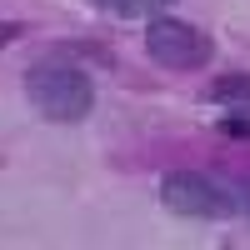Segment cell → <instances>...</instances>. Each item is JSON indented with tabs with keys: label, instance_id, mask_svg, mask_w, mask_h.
I'll return each mask as SVG.
<instances>
[{
	"label": "cell",
	"instance_id": "obj_1",
	"mask_svg": "<svg viewBox=\"0 0 250 250\" xmlns=\"http://www.w3.org/2000/svg\"><path fill=\"white\" fill-rule=\"evenodd\" d=\"M25 100L55 125H75L95 110V85L85 65H75L70 55H40L25 65Z\"/></svg>",
	"mask_w": 250,
	"mask_h": 250
},
{
	"label": "cell",
	"instance_id": "obj_2",
	"mask_svg": "<svg viewBox=\"0 0 250 250\" xmlns=\"http://www.w3.org/2000/svg\"><path fill=\"white\" fill-rule=\"evenodd\" d=\"M160 205L170 215H185V220H230L240 210V200L200 170H170L160 180Z\"/></svg>",
	"mask_w": 250,
	"mask_h": 250
},
{
	"label": "cell",
	"instance_id": "obj_3",
	"mask_svg": "<svg viewBox=\"0 0 250 250\" xmlns=\"http://www.w3.org/2000/svg\"><path fill=\"white\" fill-rule=\"evenodd\" d=\"M145 55L155 65H165V70H200V65H210L215 40L200 25L180 20V15H155L145 25Z\"/></svg>",
	"mask_w": 250,
	"mask_h": 250
},
{
	"label": "cell",
	"instance_id": "obj_4",
	"mask_svg": "<svg viewBox=\"0 0 250 250\" xmlns=\"http://www.w3.org/2000/svg\"><path fill=\"white\" fill-rule=\"evenodd\" d=\"M205 100H215L220 110H250V70L210 80V90H205Z\"/></svg>",
	"mask_w": 250,
	"mask_h": 250
},
{
	"label": "cell",
	"instance_id": "obj_5",
	"mask_svg": "<svg viewBox=\"0 0 250 250\" xmlns=\"http://www.w3.org/2000/svg\"><path fill=\"white\" fill-rule=\"evenodd\" d=\"M220 135L250 140V110H225V115H220Z\"/></svg>",
	"mask_w": 250,
	"mask_h": 250
},
{
	"label": "cell",
	"instance_id": "obj_6",
	"mask_svg": "<svg viewBox=\"0 0 250 250\" xmlns=\"http://www.w3.org/2000/svg\"><path fill=\"white\" fill-rule=\"evenodd\" d=\"M95 10H110V15H120V20H130V15H140L145 10V0H90Z\"/></svg>",
	"mask_w": 250,
	"mask_h": 250
},
{
	"label": "cell",
	"instance_id": "obj_7",
	"mask_svg": "<svg viewBox=\"0 0 250 250\" xmlns=\"http://www.w3.org/2000/svg\"><path fill=\"white\" fill-rule=\"evenodd\" d=\"M235 200H240V210H245V215H250V180H245V185H240V195H235Z\"/></svg>",
	"mask_w": 250,
	"mask_h": 250
},
{
	"label": "cell",
	"instance_id": "obj_8",
	"mask_svg": "<svg viewBox=\"0 0 250 250\" xmlns=\"http://www.w3.org/2000/svg\"><path fill=\"white\" fill-rule=\"evenodd\" d=\"M10 35H15V25H0V45H5V40H10Z\"/></svg>",
	"mask_w": 250,
	"mask_h": 250
},
{
	"label": "cell",
	"instance_id": "obj_9",
	"mask_svg": "<svg viewBox=\"0 0 250 250\" xmlns=\"http://www.w3.org/2000/svg\"><path fill=\"white\" fill-rule=\"evenodd\" d=\"M145 5H170V0H145Z\"/></svg>",
	"mask_w": 250,
	"mask_h": 250
}]
</instances>
